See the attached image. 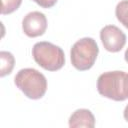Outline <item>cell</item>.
Wrapping results in <instances>:
<instances>
[{"mask_svg": "<svg viewBox=\"0 0 128 128\" xmlns=\"http://www.w3.org/2000/svg\"><path fill=\"white\" fill-rule=\"evenodd\" d=\"M14 83L23 94L32 100L43 98L47 91V79L34 68H24L18 71Z\"/></svg>", "mask_w": 128, "mask_h": 128, "instance_id": "6da1fadb", "label": "cell"}, {"mask_svg": "<svg viewBox=\"0 0 128 128\" xmlns=\"http://www.w3.org/2000/svg\"><path fill=\"white\" fill-rule=\"evenodd\" d=\"M35 62L47 71H58L65 65V54L59 46L47 42H37L32 48Z\"/></svg>", "mask_w": 128, "mask_h": 128, "instance_id": "7a4b0ae2", "label": "cell"}, {"mask_svg": "<svg viewBox=\"0 0 128 128\" xmlns=\"http://www.w3.org/2000/svg\"><path fill=\"white\" fill-rule=\"evenodd\" d=\"M98 54L99 47L96 41L91 37H84L72 46L70 51L71 63L78 71H87L94 66Z\"/></svg>", "mask_w": 128, "mask_h": 128, "instance_id": "3957f363", "label": "cell"}, {"mask_svg": "<svg viewBox=\"0 0 128 128\" xmlns=\"http://www.w3.org/2000/svg\"><path fill=\"white\" fill-rule=\"evenodd\" d=\"M124 71H108L102 73L97 79L98 93L110 100L125 101L124 94Z\"/></svg>", "mask_w": 128, "mask_h": 128, "instance_id": "277c9868", "label": "cell"}, {"mask_svg": "<svg viewBox=\"0 0 128 128\" xmlns=\"http://www.w3.org/2000/svg\"><path fill=\"white\" fill-rule=\"evenodd\" d=\"M100 39L104 48L111 53L120 52L126 44L125 33L115 25H107L100 31Z\"/></svg>", "mask_w": 128, "mask_h": 128, "instance_id": "5b68a950", "label": "cell"}, {"mask_svg": "<svg viewBox=\"0 0 128 128\" xmlns=\"http://www.w3.org/2000/svg\"><path fill=\"white\" fill-rule=\"evenodd\" d=\"M48 26L46 16L39 11H33L28 13L22 21V30L24 34L30 38H36L42 36Z\"/></svg>", "mask_w": 128, "mask_h": 128, "instance_id": "8992f818", "label": "cell"}, {"mask_svg": "<svg viewBox=\"0 0 128 128\" xmlns=\"http://www.w3.org/2000/svg\"><path fill=\"white\" fill-rule=\"evenodd\" d=\"M95 126V117L88 109H77L69 118V127H86L93 128Z\"/></svg>", "mask_w": 128, "mask_h": 128, "instance_id": "52a82bcc", "label": "cell"}, {"mask_svg": "<svg viewBox=\"0 0 128 128\" xmlns=\"http://www.w3.org/2000/svg\"><path fill=\"white\" fill-rule=\"evenodd\" d=\"M0 77H5L11 74L15 66V58L11 52L1 51L0 52Z\"/></svg>", "mask_w": 128, "mask_h": 128, "instance_id": "ba28073f", "label": "cell"}, {"mask_svg": "<svg viewBox=\"0 0 128 128\" xmlns=\"http://www.w3.org/2000/svg\"><path fill=\"white\" fill-rule=\"evenodd\" d=\"M115 15L117 20L128 29V0H122L117 4Z\"/></svg>", "mask_w": 128, "mask_h": 128, "instance_id": "9c48e42d", "label": "cell"}, {"mask_svg": "<svg viewBox=\"0 0 128 128\" xmlns=\"http://www.w3.org/2000/svg\"><path fill=\"white\" fill-rule=\"evenodd\" d=\"M2 5H1V14L2 15H8L20 7L22 4V0H1Z\"/></svg>", "mask_w": 128, "mask_h": 128, "instance_id": "30bf717a", "label": "cell"}, {"mask_svg": "<svg viewBox=\"0 0 128 128\" xmlns=\"http://www.w3.org/2000/svg\"><path fill=\"white\" fill-rule=\"evenodd\" d=\"M32 1L35 2L37 5H39L41 8H44V9L52 8L58 2V0H32Z\"/></svg>", "mask_w": 128, "mask_h": 128, "instance_id": "8fae6325", "label": "cell"}, {"mask_svg": "<svg viewBox=\"0 0 128 128\" xmlns=\"http://www.w3.org/2000/svg\"><path fill=\"white\" fill-rule=\"evenodd\" d=\"M124 94L126 99H128V74H126L124 78Z\"/></svg>", "mask_w": 128, "mask_h": 128, "instance_id": "7c38bea8", "label": "cell"}, {"mask_svg": "<svg viewBox=\"0 0 128 128\" xmlns=\"http://www.w3.org/2000/svg\"><path fill=\"white\" fill-rule=\"evenodd\" d=\"M123 116H124V119L128 122V104L126 105L125 109H124V112H123Z\"/></svg>", "mask_w": 128, "mask_h": 128, "instance_id": "4fadbf2b", "label": "cell"}, {"mask_svg": "<svg viewBox=\"0 0 128 128\" xmlns=\"http://www.w3.org/2000/svg\"><path fill=\"white\" fill-rule=\"evenodd\" d=\"M124 59H125V61L128 63V48L126 49V51H125V54H124Z\"/></svg>", "mask_w": 128, "mask_h": 128, "instance_id": "5bb4252c", "label": "cell"}]
</instances>
